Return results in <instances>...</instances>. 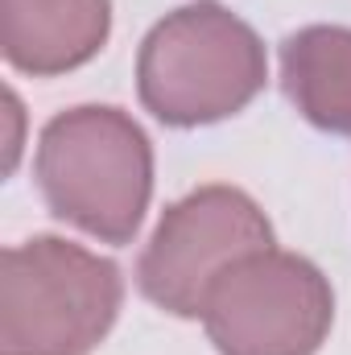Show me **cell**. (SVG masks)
Here are the masks:
<instances>
[{
    "instance_id": "cell-1",
    "label": "cell",
    "mask_w": 351,
    "mask_h": 355,
    "mask_svg": "<svg viewBox=\"0 0 351 355\" xmlns=\"http://www.w3.org/2000/svg\"><path fill=\"white\" fill-rule=\"evenodd\" d=\"M33 178L54 219L99 244H128L153 198V145L112 103H79L46 120Z\"/></svg>"
},
{
    "instance_id": "cell-2",
    "label": "cell",
    "mask_w": 351,
    "mask_h": 355,
    "mask_svg": "<svg viewBox=\"0 0 351 355\" xmlns=\"http://www.w3.org/2000/svg\"><path fill=\"white\" fill-rule=\"evenodd\" d=\"M268 79L257 29L219 0L166 12L137 50V95L166 128H203L244 112Z\"/></svg>"
},
{
    "instance_id": "cell-3",
    "label": "cell",
    "mask_w": 351,
    "mask_h": 355,
    "mask_svg": "<svg viewBox=\"0 0 351 355\" xmlns=\"http://www.w3.org/2000/svg\"><path fill=\"white\" fill-rule=\"evenodd\" d=\"M116 261L62 236H33L0 261V355H91L116 327Z\"/></svg>"
},
{
    "instance_id": "cell-4",
    "label": "cell",
    "mask_w": 351,
    "mask_h": 355,
    "mask_svg": "<svg viewBox=\"0 0 351 355\" xmlns=\"http://www.w3.org/2000/svg\"><path fill=\"white\" fill-rule=\"evenodd\" d=\"M198 318L219 355H318L335 327V289L314 261L261 248L211 281Z\"/></svg>"
},
{
    "instance_id": "cell-5",
    "label": "cell",
    "mask_w": 351,
    "mask_h": 355,
    "mask_svg": "<svg viewBox=\"0 0 351 355\" xmlns=\"http://www.w3.org/2000/svg\"><path fill=\"white\" fill-rule=\"evenodd\" d=\"M261 248H273V223L261 202L240 186L211 182L162 211L137 261V285L157 310L198 318L211 281Z\"/></svg>"
},
{
    "instance_id": "cell-6",
    "label": "cell",
    "mask_w": 351,
    "mask_h": 355,
    "mask_svg": "<svg viewBox=\"0 0 351 355\" xmlns=\"http://www.w3.org/2000/svg\"><path fill=\"white\" fill-rule=\"evenodd\" d=\"M112 0H0L4 62L33 79L87 67L108 46Z\"/></svg>"
},
{
    "instance_id": "cell-7",
    "label": "cell",
    "mask_w": 351,
    "mask_h": 355,
    "mask_svg": "<svg viewBox=\"0 0 351 355\" xmlns=\"http://www.w3.org/2000/svg\"><path fill=\"white\" fill-rule=\"evenodd\" d=\"M281 91L323 132L351 137V25H302L281 42Z\"/></svg>"
}]
</instances>
